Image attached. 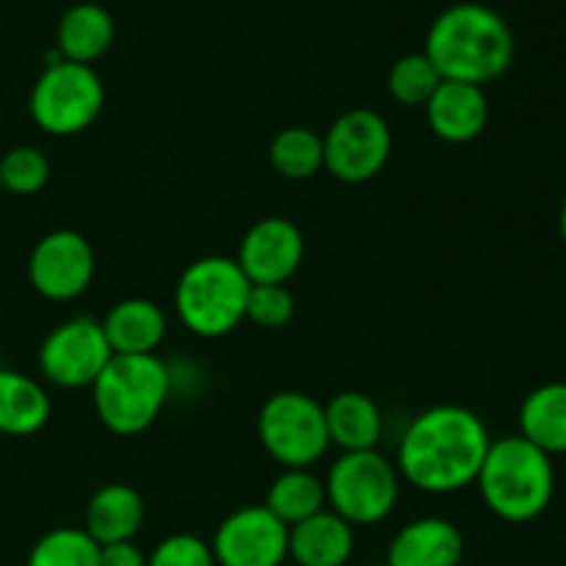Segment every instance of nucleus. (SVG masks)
<instances>
[{
	"instance_id": "18",
	"label": "nucleus",
	"mask_w": 566,
	"mask_h": 566,
	"mask_svg": "<svg viewBox=\"0 0 566 566\" xmlns=\"http://www.w3.org/2000/svg\"><path fill=\"white\" fill-rule=\"evenodd\" d=\"M116 36L114 17L99 3H75L61 14L55 28V50L64 61L88 64L103 59Z\"/></svg>"
},
{
	"instance_id": "24",
	"label": "nucleus",
	"mask_w": 566,
	"mask_h": 566,
	"mask_svg": "<svg viewBox=\"0 0 566 566\" xmlns=\"http://www.w3.org/2000/svg\"><path fill=\"white\" fill-rule=\"evenodd\" d=\"M269 158L285 180H310L324 169V136L302 125L285 127L271 138Z\"/></svg>"
},
{
	"instance_id": "11",
	"label": "nucleus",
	"mask_w": 566,
	"mask_h": 566,
	"mask_svg": "<svg viewBox=\"0 0 566 566\" xmlns=\"http://www.w3.org/2000/svg\"><path fill=\"white\" fill-rule=\"evenodd\" d=\"M28 280L50 302H72L94 280V249L81 232L53 230L31 249Z\"/></svg>"
},
{
	"instance_id": "1",
	"label": "nucleus",
	"mask_w": 566,
	"mask_h": 566,
	"mask_svg": "<svg viewBox=\"0 0 566 566\" xmlns=\"http://www.w3.org/2000/svg\"><path fill=\"white\" fill-rule=\"evenodd\" d=\"M492 440L468 407L442 403L420 412L398 442V475L429 495H451L475 484Z\"/></svg>"
},
{
	"instance_id": "19",
	"label": "nucleus",
	"mask_w": 566,
	"mask_h": 566,
	"mask_svg": "<svg viewBox=\"0 0 566 566\" xmlns=\"http://www.w3.org/2000/svg\"><path fill=\"white\" fill-rule=\"evenodd\" d=\"M111 352L122 357L153 354L166 337V315L149 298H125L114 304L103 321Z\"/></svg>"
},
{
	"instance_id": "21",
	"label": "nucleus",
	"mask_w": 566,
	"mask_h": 566,
	"mask_svg": "<svg viewBox=\"0 0 566 566\" xmlns=\"http://www.w3.org/2000/svg\"><path fill=\"white\" fill-rule=\"evenodd\" d=\"M520 437L547 457L566 453V381H551L525 396L520 407Z\"/></svg>"
},
{
	"instance_id": "15",
	"label": "nucleus",
	"mask_w": 566,
	"mask_h": 566,
	"mask_svg": "<svg viewBox=\"0 0 566 566\" xmlns=\"http://www.w3.org/2000/svg\"><path fill=\"white\" fill-rule=\"evenodd\" d=\"M462 558V531L442 517L407 523L387 547V566H459Z\"/></svg>"
},
{
	"instance_id": "16",
	"label": "nucleus",
	"mask_w": 566,
	"mask_h": 566,
	"mask_svg": "<svg viewBox=\"0 0 566 566\" xmlns=\"http://www.w3.org/2000/svg\"><path fill=\"white\" fill-rule=\"evenodd\" d=\"M352 553L354 525L326 509L287 531V556L298 566H346Z\"/></svg>"
},
{
	"instance_id": "8",
	"label": "nucleus",
	"mask_w": 566,
	"mask_h": 566,
	"mask_svg": "<svg viewBox=\"0 0 566 566\" xmlns=\"http://www.w3.org/2000/svg\"><path fill=\"white\" fill-rule=\"evenodd\" d=\"M258 431L265 453L282 464V470H310L332 446L324 403L298 390L274 392L260 409Z\"/></svg>"
},
{
	"instance_id": "22",
	"label": "nucleus",
	"mask_w": 566,
	"mask_h": 566,
	"mask_svg": "<svg viewBox=\"0 0 566 566\" xmlns=\"http://www.w3.org/2000/svg\"><path fill=\"white\" fill-rule=\"evenodd\" d=\"M48 392L17 370H0V434L31 437L50 420Z\"/></svg>"
},
{
	"instance_id": "14",
	"label": "nucleus",
	"mask_w": 566,
	"mask_h": 566,
	"mask_svg": "<svg viewBox=\"0 0 566 566\" xmlns=\"http://www.w3.org/2000/svg\"><path fill=\"white\" fill-rule=\"evenodd\" d=\"M423 111L431 133L448 144L473 142L490 122V99L484 88L462 81H442Z\"/></svg>"
},
{
	"instance_id": "9",
	"label": "nucleus",
	"mask_w": 566,
	"mask_h": 566,
	"mask_svg": "<svg viewBox=\"0 0 566 566\" xmlns=\"http://www.w3.org/2000/svg\"><path fill=\"white\" fill-rule=\"evenodd\" d=\"M390 153V125L370 108L346 111L324 136V169L348 186L374 180L387 166Z\"/></svg>"
},
{
	"instance_id": "3",
	"label": "nucleus",
	"mask_w": 566,
	"mask_h": 566,
	"mask_svg": "<svg viewBox=\"0 0 566 566\" xmlns=\"http://www.w3.org/2000/svg\"><path fill=\"white\" fill-rule=\"evenodd\" d=\"M486 509L506 523H531L542 517L556 495L553 457L512 434L492 440L475 479Z\"/></svg>"
},
{
	"instance_id": "27",
	"label": "nucleus",
	"mask_w": 566,
	"mask_h": 566,
	"mask_svg": "<svg viewBox=\"0 0 566 566\" xmlns=\"http://www.w3.org/2000/svg\"><path fill=\"white\" fill-rule=\"evenodd\" d=\"M50 180V160L36 147H14L0 158V182L3 191L17 197H31L42 191Z\"/></svg>"
},
{
	"instance_id": "28",
	"label": "nucleus",
	"mask_w": 566,
	"mask_h": 566,
	"mask_svg": "<svg viewBox=\"0 0 566 566\" xmlns=\"http://www.w3.org/2000/svg\"><path fill=\"white\" fill-rule=\"evenodd\" d=\"M296 313V298L285 285H252L247 302V321L260 329H282Z\"/></svg>"
},
{
	"instance_id": "13",
	"label": "nucleus",
	"mask_w": 566,
	"mask_h": 566,
	"mask_svg": "<svg viewBox=\"0 0 566 566\" xmlns=\"http://www.w3.org/2000/svg\"><path fill=\"white\" fill-rule=\"evenodd\" d=\"M235 263L252 285H285L304 263V235L291 219L269 216L252 224Z\"/></svg>"
},
{
	"instance_id": "25",
	"label": "nucleus",
	"mask_w": 566,
	"mask_h": 566,
	"mask_svg": "<svg viewBox=\"0 0 566 566\" xmlns=\"http://www.w3.org/2000/svg\"><path fill=\"white\" fill-rule=\"evenodd\" d=\"M28 566H99V545L83 528H53L31 547Z\"/></svg>"
},
{
	"instance_id": "5",
	"label": "nucleus",
	"mask_w": 566,
	"mask_h": 566,
	"mask_svg": "<svg viewBox=\"0 0 566 566\" xmlns=\"http://www.w3.org/2000/svg\"><path fill=\"white\" fill-rule=\"evenodd\" d=\"M249 291L252 282L247 280L235 258H199L177 280V318L199 337H224L247 321Z\"/></svg>"
},
{
	"instance_id": "20",
	"label": "nucleus",
	"mask_w": 566,
	"mask_h": 566,
	"mask_svg": "<svg viewBox=\"0 0 566 566\" xmlns=\"http://www.w3.org/2000/svg\"><path fill=\"white\" fill-rule=\"evenodd\" d=\"M324 415L332 446L343 453L376 451L381 440V412L374 398L357 390L337 392L324 407Z\"/></svg>"
},
{
	"instance_id": "26",
	"label": "nucleus",
	"mask_w": 566,
	"mask_h": 566,
	"mask_svg": "<svg viewBox=\"0 0 566 566\" xmlns=\"http://www.w3.org/2000/svg\"><path fill=\"white\" fill-rule=\"evenodd\" d=\"M442 83V75L426 53H407L392 64L387 75V92L407 108H423Z\"/></svg>"
},
{
	"instance_id": "10",
	"label": "nucleus",
	"mask_w": 566,
	"mask_h": 566,
	"mask_svg": "<svg viewBox=\"0 0 566 566\" xmlns=\"http://www.w3.org/2000/svg\"><path fill=\"white\" fill-rule=\"evenodd\" d=\"M111 357L114 352L105 340L103 324L88 315L59 324L39 346V368L44 379L64 390L92 387Z\"/></svg>"
},
{
	"instance_id": "4",
	"label": "nucleus",
	"mask_w": 566,
	"mask_h": 566,
	"mask_svg": "<svg viewBox=\"0 0 566 566\" xmlns=\"http://www.w3.org/2000/svg\"><path fill=\"white\" fill-rule=\"evenodd\" d=\"M171 379L155 354L122 357L114 354L92 385L99 423L119 437L147 431L169 401Z\"/></svg>"
},
{
	"instance_id": "23",
	"label": "nucleus",
	"mask_w": 566,
	"mask_h": 566,
	"mask_svg": "<svg viewBox=\"0 0 566 566\" xmlns=\"http://www.w3.org/2000/svg\"><path fill=\"white\" fill-rule=\"evenodd\" d=\"M326 506V490L324 481L304 468H287L271 481L269 495H265V509L274 514L276 520L291 528V525L304 523L313 514L324 512Z\"/></svg>"
},
{
	"instance_id": "32",
	"label": "nucleus",
	"mask_w": 566,
	"mask_h": 566,
	"mask_svg": "<svg viewBox=\"0 0 566 566\" xmlns=\"http://www.w3.org/2000/svg\"><path fill=\"white\" fill-rule=\"evenodd\" d=\"M0 197H3V182H0Z\"/></svg>"
},
{
	"instance_id": "17",
	"label": "nucleus",
	"mask_w": 566,
	"mask_h": 566,
	"mask_svg": "<svg viewBox=\"0 0 566 566\" xmlns=\"http://www.w3.org/2000/svg\"><path fill=\"white\" fill-rule=\"evenodd\" d=\"M147 506L144 497L127 484H105L88 497L86 503V534L103 545L114 542H133V536L142 531Z\"/></svg>"
},
{
	"instance_id": "29",
	"label": "nucleus",
	"mask_w": 566,
	"mask_h": 566,
	"mask_svg": "<svg viewBox=\"0 0 566 566\" xmlns=\"http://www.w3.org/2000/svg\"><path fill=\"white\" fill-rule=\"evenodd\" d=\"M147 566H216L213 551L193 534H171L155 545Z\"/></svg>"
},
{
	"instance_id": "30",
	"label": "nucleus",
	"mask_w": 566,
	"mask_h": 566,
	"mask_svg": "<svg viewBox=\"0 0 566 566\" xmlns=\"http://www.w3.org/2000/svg\"><path fill=\"white\" fill-rule=\"evenodd\" d=\"M99 566H147V556L136 542H114L99 547Z\"/></svg>"
},
{
	"instance_id": "12",
	"label": "nucleus",
	"mask_w": 566,
	"mask_h": 566,
	"mask_svg": "<svg viewBox=\"0 0 566 566\" xmlns=\"http://www.w3.org/2000/svg\"><path fill=\"white\" fill-rule=\"evenodd\" d=\"M287 525L265 506H243L221 520L213 536L216 566H282L287 558Z\"/></svg>"
},
{
	"instance_id": "6",
	"label": "nucleus",
	"mask_w": 566,
	"mask_h": 566,
	"mask_svg": "<svg viewBox=\"0 0 566 566\" xmlns=\"http://www.w3.org/2000/svg\"><path fill=\"white\" fill-rule=\"evenodd\" d=\"M105 108V86L94 66L53 61L36 77L28 97L33 122L50 136H77L97 122Z\"/></svg>"
},
{
	"instance_id": "31",
	"label": "nucleus",
	"mask_w": 566,
	"mask_h": 566,
	"mask_svg": "<svg viewBox=\"0 0 566 566\" xmlns=\"http://www.w3.org/2000/svg\"><path fill=\"white\" fill-rule=\"evenodd\" d=\"M558 227H562V238H564V243H566V197H564V202H562V213H558Z\"/></svg>"
},
{
	"instance_id": "2",
	"label": "nucleus",
	"mask_w": 566,
	"mask_h": 566,
	"mask_svg": "<svg viewBox=\"0 0 566 566\" xmlns=\"http://www.w3.org/2000/svg\"><path fill=\"white\" fill-rule=\"evenodd\" d=\"M423 53L442 81H462L484 88L512 66L514 33L492 6L453 3L434 17L426 33Z\"/></svg>"
},
{
	"instance_id": "7",
	"label": "nucleus",
	"mask_w": 566,
	"mask_h": 566,
	"mask_svg": "<svg viewBox=\"0 0 566 566\" xmlns=\"http://www.w3.org/2000/svg\"><path fill=\"white\" fill-rule=\"evenodd\" d=\"M324 490L332 512L348 525H376L396 509L401 475L379 451L343 453L329 468Z\"/></svg>"
}]
</instances>
